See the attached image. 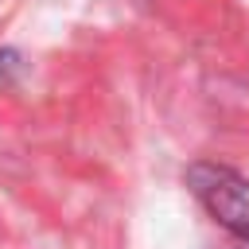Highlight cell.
<instances>
[{
  "label": "cell",
  "mask_w": 249,
  "mask_h": 249,
  "mask_svg": "<svg viewBox=\"0 0 249 249\" xmlns=\"http://www.w3.org/2000/svg\"><path fill=\"white\" fill-rule=\"evenodd\" d=\"M191 195L206 206L214 222H222L233 237L249 233V179L226 163H191L187 167Z\"/></svg>",
  "instance_id": "obj_1"
},
{
  "label": "cell",
  "mask_w": 249,
  "mask_h": 249,
  "mask_svg": "<svg viewBox=\"0 0 249 249\" xmlns=\"http://www.w3.org/2000/svg\"><path fill=\"white\" fill-rule=\"evenodd\" d=\"M237 241H241V249H249V233H245V237H237Z\"/></svg>",
  "instance_id": "obj_2"
}]
</instances>
